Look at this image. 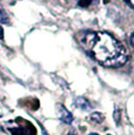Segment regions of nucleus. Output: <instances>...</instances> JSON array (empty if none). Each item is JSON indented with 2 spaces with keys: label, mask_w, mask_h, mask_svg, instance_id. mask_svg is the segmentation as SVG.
<instances>
[{
  "label": "nucleus",
  "mask_w": 134,
  "mask_h": 135,
  "mask_svg": "<svg viewBox=\"0 0 134 135\" xmlns=\"http://www.w3.org/2000/svg\"><path fill=\"white\" fill-rule=\"evenodd\" d=\"M0 22H2V24H8L9 22L8 15H7L6 11H5L1 6H0Z\"/></svg>",
  "instance_id": "6"
},
{
  "label": "nucleus",
  "mask_w": 134,
  "mask_h": 135,
  "mask_svg": "<svg viewBox=\"0 0 134 135\" xmlns=\"http://www.w3.org/2000/svg\"><path fill=\"white\" fill-rule=\"evenodd\" d=\"M114 119H117V122L119 123V119H120V112L118 110V109L114 112Z\"/></svg>",
  "instance_id": "8"
},
{
  "label": "nucleus",
  "mask_w": 134,
  "mask_h": 135,
  "mask_svg": "<svg viewBox=\"0 0 134 135\" xmlns=\"http://www.w3.org/2000/svg\"><path fill=\"white\" fill-rule=\"evenodd\" d=\"M75 106L82 110H87L91 108V105H89L88 100H86V99H84V98H76L75 99Z\"/></svg>",
  "instance_id": "4"
},
{
  "label": "nucleus",
  "mask_w": 134,
  "mask_h": 135,
  "mask_svg": "<svg viewBox=\"0 0 134 135\" xmlns=\"http://www.w3.org/2000/svg\"><path fill=\"white\" fill-rule=\"evenodd\" d=\"M4 39V30H2V26H0V40Z\"/></svg>",
  "instance_id": "9"
},
{
  "label": "nucleus",
  "mask_w": 134,
  "mask_h": 135,
  "mask_svg": "<svg viewBox=\"0 0 134 135\" xmlns=\"http://www.w3.org/2000/svg\"><path fill=\"white\" fill-rule=\"evenodd\" d=\"M58 112H59V119H60L63 122H65L67 124L72 123V121H73V115H72L71 112H68L66 109L65 107H64L63 105H58Z\"/></svg>",
  "instance_id": "3"
},
{
  "label": "nucleus",
  "mask_w": 134,
  "mask_h": 135,
  "mask_svg": "<svg viewBox=\"0 0 134 135\" xmlns=\"http://www.w3.org/2000/svg\"><path fill=\"white\" fill-rule=\"evenodd\" d=\"M133 37H134V34L132 33V34H131V39H130V41H131V46H133Z\"/></svg>",
  "instance_id": "10"
},
{
  "label": "nucleus",
  "mask_w": 134,
  "mask_h": 135,
  "mask_svg": "<svg viewBox=\"0 0 134 135\" xmlns=\"http://www.w3.org/2000/svg\"><path fill=\"white\" fill-rule=\"evenodd\" d=\"M14 123L17 126L9 128V132L12 135H37V131H35L34 126L28 121L24 120V119H15Z\"/></svg>",
  "instance_id": "2"
},
{
  "label": "nucleus",
  "mask_w": 134,
  "mask_h": 135,
  "mask_svg": "<svg viewBox=\"0 0 134 135\" xmlns=\"http://www.w3.org/2000/svg\"><path fill=\"white\" fill-rule=\"evenodd\" d=\"M91 2H92V0H79L78 1V6L79 7H88L89 5H91Z\"/></svg>",
  "instance_id": "7"
},
{
  "label": "nucleus",
  "mask_w": 134,
  "mask_h": 135,
  "mask_svg": "<svg viewBox=\"0 0 134 135\" xmlns=\"http://www.w3.org/2000/svg\"><path fill=\"white\" fill-rule=\"evenodd\" d=\"M88 135H99V134H97V133H91V134H88Z\"/></svg>",
  "instance_id": "11"
},
{
  "label": "nucleus",
  "mask_w": 134,
  "mask_h": 135,
  "mask_svg": "<svg viewBox=\"0 0 134 135\" xmlns=\"http://www.w3.org/2000/svg\"><path fill=\"white\" fill-rule=\"evenodd\" d=\"M84 49L107 67H120L127 61V51L118 39L105 32H86L80 37Z\"/></svg>",
  "instance_id": "1"
},
{
  "label": "nucleus",
  "mask_w": 134,
  "mask_h": 135,
  "mask_svg": "<svg viewBox=\"0 0 134 135\" xmlns=\"http://www.w3.org/2000/svg\"><path fill=\"white\" fill-rule=\"evenodd\" d=\"M108 135H109V134H108Z\"/></svg>",
  "instance_id": "12"
},
{
  "label": "nucleus",
  "mask_w": 134,
  "mask_h": 135,
  "mask_svg": "<svg viewBox=\"0 0 134 135\" xmlns=\"http://www.w3.org/2000/svg\"><path fill=\"white\" fill-rule=\"evenodd\" d=\"M89 119H91V120L93 121V122L101 123L102 121H104L105 116H104V114L99 113V112H95V113H92V114H91V116H89Z\"/></svg>",
  "instance_id": "5"
}]
</instances>
